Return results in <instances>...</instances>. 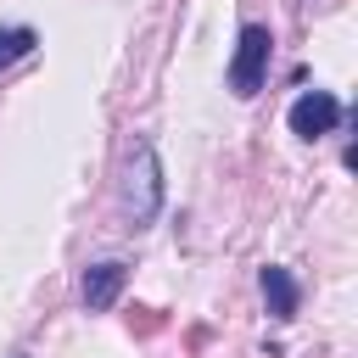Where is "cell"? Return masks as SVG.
Here are the masks:
<instances>
[{
    "label": "cell",
    "instance_id": "obj_1",
    "mask_svg": "<svg viewBox=\"0 0 358 358\" xmlns=\"http://www.w3.org/2000/svg\"><path fill=\"white\" fill-rule=\"evenodd\" d=\"M157 213H162V162H157L151 140H134L129 168H123V218H129V229H145Z\"/></svg>",
    "mask_w": 358,
    "mask_h": 358
},
{
    "label": "cell",
    "instance_id": "obj_2",
    "mask_svg": "<svg viewBox=\"0 0 358 358\" xmlns=\"http://www.w3.org/2000/svg\"><path fill=\"white\" fill-rule=\"evenodd\" d=\"M268 56H274V34L268 22H241L235 34V56H229V90L241 101H252L268 84Z\"/></svg>",
    "mask_w": 358,
    "mask_h": 358
},
{
    "label": "cell",
    "instance_id": "obj_3",
    "mask_svg": "<svg viewBox=\"0 0 358 358\" xmlns=\"http://www.w3.org/2000/svg\"><path fill=\"white\" fill-rule=\"evenodd\" d=\"M341 117H347V106H341L330 90H302V95L291 101V112H285V123H291L296 140H324V134H336Z\"/></svg>",
    "mask_w": 358,
    "mask_h": 358
},
{
    "label": "cell",
    "instance_id": "obj_4",
    "mask_svg": "<svg viewBox=\"0 0 358 358\" xmlns=\"http://www.w3.org/2000/svg\"><path fill=\"white\" fill-rule=\"evenodd\" d=\"M123 285H129V263H117V257H101V263H90V268H84V285H78V296H84V308H90V313H106V308L123 296Z\"/></svg>",
    "mask_w": 358,
    "mask_h": 358
},
{
    "label": "cell",
    "instance_id": "obj_5",
    "mask_svg": "<svg viewBox=\"0 0 358 358\" xmlns=\"http://www.w3.org/2000/svg\"><path fill=\"white\" fill-rule=\"evenodd\" d=\"M257 285H263V302H268V313L285 324V319H296V308H302V280L285 268V263H268L263 274H257Z\"/></svg>",
    "mask_w": 358,
    "mask_h": 358
},
{
    "label": "cell",
    "instance_id": "obj_6",
    "mask_svg": "<svg viewBox=\"0 0 358 358\" xmlns=\"http://www.w3.org/2000/svg\"><path fill=\"white\" fill-rule=\"evenodd\" d=\"M34 45H39V34H34L28 22H6V28H0V73L17 67L22 56H34Z\"/></svg>",
    "mask_w": 358,
    "mask_h": 358
},
{
    "label": "cell",
    "instance_id": "obj_7",
    "mask_svg": "<svg viewBox=\"0 0 358 358\" xmlns=\"http://www.w3.org/2000/svg\"><path fill=\"white\" fill-rule=\"evenodd\" d=\"M17 358H22V352H17Z\"/></svg>",
    "mask_w": 358,
    "mask_h": 358
}]
</instances>
